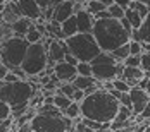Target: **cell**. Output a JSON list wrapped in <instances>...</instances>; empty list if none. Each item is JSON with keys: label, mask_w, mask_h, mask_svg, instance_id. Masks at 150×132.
<instances>
[{"label": "cell", "mask_w": 150, "mask_h": 132, "mask_svg": "<svg viewBox=\"0 0 150 132\" xmlns=\"http://www.w3.org/2000/svg\"><path fill=\"white\" fill-rule=\"evenodd\" d=\"M121 101L105 88H100L97 93L88 94L83 101H81V117L97 120L110 125L119 112Z\"/></svg>", "instance_id": "6da1fadb"}, {"label": "cell", "mask_w": 150, "mask_h": 132, "mask_svg": "<svg viewBox=\"0 0 150 132\" xmlns=\"http://www.w3.org/2000/svg\"><path fill=\"white\" fill-rule=\"evenodd\" d=\"M91 33L95 34L102 52H110L112 53L116 48L131 41V33L122 26L121 19H114V17L97 19Z\"/></svg>", "instance_id": "7a4b0ae2"}, {"label": "cell", "mask_w": 150, "mask_h": 132, "mask_svg": "<svg viewBox=\"0 0 150 132\" xmlns=\"http://www.w3.org/2000/svg\"><path fill=\"white\" fill-rule=\"evenodd\" d=\"M38 86H35L28 79H19L16 82H2L0 100L7 101L12 106V117L17 118L30 110L31 98L36 94Z\"/></svg>", "instance_id": "3957f363"}, {"label": "cell", "mask_w": 150, "mask_h": 132, "mask_svg": "<svg viewBox=\"0 0 150 132\" xmlns=\"http://www.w3.org/2000/svg\"><path fill=\"white\" fill-rule=\"evenodd\" d=\"M66 43L69 48V53H73L79 62H91L102 52L100 45L91 31L90 33H76L73 36L66 38Z\"/></svg>", "instance_id": "277c9868"}, {"label": "cell", "mask_w": 150, "mask_h": 132, "mask_svg": "<svg viewBox=\"0 0 150 132\" xmlns=\"http://www.w3.org/2000/svg\"><path fill=\"white\" fill-rule=\"evenodd\" d=\"M30 45L31 43L26 38H21V36H12L7 40H2V46H0L2 64H5L11 71L21 67L26 53H28Z\"/></svg>", "instance_id": "5b68a950"}, {"label": "cell", "mask_w": 150, "mask_h": 132, "mask_svg": "<svg viewBox=\"0 0 150 132\" xmlns=\"http://www.w3.org/2000/svg\"><path fill=\"white\" fill-rule=\"evenodd\" d=\"M91 67H93V75L97 81H114L122 75L124 64L117 60L110 52H100L95 59L91 60Z\"/></svg>", "instance_id": "8992f818"}, {"label": "cell", "mask_w": 150, "mask_h": 132, "mask_svg": "<svg viewBox=\"0 0 150 132\" xmlns=\"http://www.w3.org/2000/svg\"><path fill=\"white\" fill-rule=\"evenodd\" d=\"M71 120L73 118H69L64 112H36V115L31 120V127L33 132H69V129L73 127Z\"/></svg>", "instance_id": "52a82bcc"}, {"label": "cell", "mask_w": 150, "mask_h": 132, "mask_svg": "<svg viewBox=\"0 0 150 132\" xmlns=\"http://www.w3.org/2000/svg\"><path fill=\"white\" fill-rule=\"evenodd\" d=\"M50 62H48V52H47V45L43 41L38 43H31L28 48V53L24 57V62L21 65V69L30 75H40L48 69Z\"/></svg>", "instance_id": "ba28073f"}, {"label": "cell", "mask_w": 150, "mask_h": 132, "mask_svg": "<svg viewBox=\"0 0 150 132\" xmlns=\"http://www.w3.org/2000/svg\"><path fill=\"white\" fill-rule=\"evenodd\" d=\"M47 45V52H48V62L50 65H55L66 59V53L69 52L66 40H57V38H50L47 36V41H43Z\"/></svg>", "instance_id": "9c48e42d"}, {"label": "cell", "mask_w": 150, "mask_h": 132, "mask_svg": "<svg viewBox=\"0 0 150 132\" xmlns=\"http://www.w3.org/2000/svg\"><path fill=\"white\" fill-rule=\"evenodd\" d=\"M54 75L60 82H73L78 77V69H76V65H71L69 62L62 60L54 65Z\"/></svg>", "instance_id": "30bf717a"}, {"label": "cell", "mask_w": 150, "mask_h": 132, "mask_svg": "<svg viewBox=\"0 0 150 132\" xmlns=\"http://www.w3.org/2000/svg\"><path fill=\"white\" fill-rule=\"evenodd\" d=\"M129 94H131V100H133V112H135V115H140L145 110V106L149 105L150 94L147 93L145 88H140V86H133Z\"/></svg>", "instance_id": "8fae6325"}, {"label": "cell", "mask_w": 150, "mask_h": 132, "mask_svg": "<svg viewBox=\"0 0 150 132\" xmlns=\"http://www.w3.org/2000/svg\"><path fill=\"white\" fill-rule=\"evenodd\" d=\"M17 5L21 9V14L33 21H38L43 15V9L38 5L36 0H17Z\"/></svg>", "instance_id": "7c38bea8"}, {"label": "cell", "mask_w": 150, "mask_h": 132, "mask_svg": "<svg viewBox=\"0 0 150 132\" xmlns=\"http://www.w3.org/2000/svg\"><path fill=\"white\" fill-rule=\"evenodd\" d=\"M121 77L133 88V86H140V82L147 77V72L142 67H128V65H124Z\"/></svg>", "instance_id": "4fadbf2b"}, {"label": "cell", "mask_w": 150, "mask_h": 132, "mask_svg": "<svg viewBox=\"0 0 150 132\" xmlns=\"http://www.w3.org/2000/svg\"><path fill=\"white\" fill-rule=\"evenodd\" d=\"M19 17H23V14H21V9L17 5V0H11L9 3L2 5V22H7L12 26Z\"/></svg>", "instance_id": "5bb4252c"}, {"label": "cell", "mask_w": 150, "mask_h": 132, "mask_svg": "<svg viewBox=\"0 0 150 132\" xmlns=\"http://www.w3.org/2000/svg\"><path fill=\"white\" fill-rule=\"evenodd\" d=\"M76 21H78L79 33H90V31H93V26H95V22H97L95 15L91 14V12H88L86 9L76 12Z\"/></svg>", "instance_id": "9a60e30c"}, {"label": "cell", "mask_w": 150, "mask_h": 132, "mask_svg": "<svg viewBox=\"0 0 150 132\" xmlns=\"http://www.w3.org/2000/svg\"><path fill=\"white\" fill-rule=\"evenodd\" d=\"M74 0H64L60 2L59 5H55V10H54V19L64 22L66 19H69L71 15H74Z\"/></svg>", "instance_id": "2e32d148"}, {"label": "cell", "mask_w": 150, "mask_h": 132, "mask_svg": "<svg viewBox=\"0 0 150 132\" xmlns=\"http://www.w3.org/2000/svg\"><path fill=\"white\" fill-rule=\"evenodd\" d=\"M131 40L142 41V43H150V12H149V15L143 19V24H142L138 29H133Z\"/></svg>", "instance_id": "e0dca14e"}, {"label": "cell", "mask_w": 150, "mask_h": 132, "mask_svg": "<svg viewBox=\"0 0 150 132\" xmlns=\"http://www.w3.org/2000/svg\"><path fill=\"white\" fill-rule=\"evenodd\" d=\"M35 24V21L30 19V17H19L17 21H16L14 24H12V31H14V36H21V38H26V34H28V31L31 29V26Z\"/></svg>", "instance_id": "ac0fdd59"}, {"label": "cell", "mask_w": 150, "mask_h": 132, "mask_svg": "<svg viewBox=\"0 0 150 132\" xmlns=\"http://www.w3.org/2000/svg\"><path fill=\"white\" fill-rule=\"evenodd\" d=\"M47 36L57 38V40H66V34L62 31V22L55 21V19L47 21Z\"/></svg>", "instance_id": "d6986e66"}, {"label": "cell", "mask_w": 150, "mask_h": 132, "mask_svg": "<svg viewBox=\"0 0 150 132\" xmlns=\"http://www.w3.org/2000/svg\"><path fill=\"white\" fill-rule=\"evenodd\" d=\"M62 31H64L66 38H69V36H73V34H76V33H79L78 21H76V14L71 15L69 19H66V21L62 22Z\"/></svg>", "instance_id": "ffe728a7"}, {"label": "cell", "mask_w": 150, "mask_h": 132, "mask_svg": "<svg viewBox=\"0 0 150 132\" xmlns=\"http://www.w3.org/2000/svg\"><path fill=\"white\" fill-rule=\"evenodd\" d=\"M73 82H74V86L78 89H88L93 84H97L98 81L95 79V75H78Z\"/></svg>", "instance_id": "44dd1931"}, {"label": "cell", "mask_w": 150, "mask_h": 132, "mask_svg": "<svg viewBox=\"0 0 150 132\" xmlns=\"http://www.w3.org/2000/svg\"><path fill=\"white\" fill-rule=\"evenodd\" d=\"M74 101L73 98H69V96H66V94H62V93H55L54 94V103H55V106L59 108V110H62V112H66L67 108H69V105Z\"/></svg>", "instance_id": "7402d4cb"}, {"label": "cell", "mask_w": 150, "mask_h": 132, "mask_svg": "<svg viewBox=\"0 0 150 132\" xmlns=\"http://www.w3.org/2000/svg\"><path fill=\"white\" fill-rule=\"evenodd\" d=\"M126 17L129 19V22L133 24V28L135 29H138L142 24H143V17H142V14L138 12V10H135V9H126Z\"/></svg>", "instance_id": "603a6c76"}, {"label": "cell", "mask_w": 150, "mask_h": 132, "mask_svg": "<svg viewBox=\"0 0 150 132\" xmlns=\"http://www.w3.org/2000/svg\"><path fill=\"white\" fill-rule=\"evenodd\" d=\"M43 38H45V36H43V33L38 29L35 24L31 26V29L28 31V34H26V40H28L30 43H38V41H43Z\"/></svg>", "instance_id": "cb8c5ba5"}, {"label": "cell", "mask_w": 150, "mask_h": 132, "mask_svg": "<svg viewBox=\"0 0 150 132\" xmlns=\"http://www.w3.org/2000/svg\"><path fill=\"white\" fill-rule=\"evenodd\" d=\"M112 55L116 57L117 60H121V62H124V60L128 59L129 55H131V48H129V43L122 45V46H119V48H116L114 52H112Z\"/></svg>", "instance_id": "d4e9b609"}, {"label": "cell", "mask_w": 150, "mask_h": 132, "mask_svg": "<svg viewBox=\"0 0 150 132\" xmlns=\"http://www.w3.org/2000/svg\"><path fill=\"white\" fill-rule=\"evenodd\" d=\"M105 9H107V5H105V3H102L100 0H88V2H86V10H88V12H91L93 15L98 14L100 10H105Z\"/></svg>", "instance_id": "484cf974"}, {"label": "cell", "mask_w": 150, "mask_h": 132, "mask_svg": "<svg viewBox=\"0 0 150 132\" xmlns=\"http://www.w3.org/2000/svg\"><path fill=\"white\" fill-rule=\"evenodd\" d=\"M129 9H135V10H138V12L142 14V17H143V19H145V17L149 15V12H150V7L147 5V3L140 2V0H131Z\"/></svg>", "instance_id": "4316f807"}, {"label": "cell", "mask_w": 150, "mask_h": 132, "mask_svg": "<svg viewBox=\"0 0 150 132\" xmlns=\"http://www.w3.org/2000/svg\"><path fill=\"white\" fill-rule=\"evenodd\" d=\"M64 113H66L69 118H78L79 115H81V103L79 101H73L71 105H69V108H67Z\"/></svg>", "instance_id": "83f0119b"}, {"label": "cell", "mask_w": 150, "mask_h": 132, "mask_svg": "<svg viewBox=\"0 0 150 132\" xmlns=\"http://www.w3.org/2000/svg\"><path fill=\"white\" fill-rule=\"evenodd\" d=\"M76 86L74 82H60L59 86V93H62V94H66V96H69V98H73L76 93Z\"/></svg>", "instance_id": "f1b7e54d"}, {"label": "cell", "mask_w": 150, "mask_h": 132, "mask_svg": "<svg viewBox=\"0 0 150 132\" xmlns=\"http://www.w3.org/2000/svg\"><path fill=\"white\" fill-rule=\"evenodd\" d=\"M109 12H110V17H114V19H122L126 15V9L117 3H112V5H109Z\"/></svg>", "instance_id": "f546056e"}, {"label": "cell", "mask_w": 150, "mask_h": 132, "mask_svg": "<svg viewBox=\"0 0 150 132\" xmlns=\"http://www.w3.org/2000/svg\"><path fill=\"white\" fill-rule=\"evenodd\" d=\"M76 69H78V75H93L91 62H79L76 65Z\"/></svg>", "instance_id": "4dcf8cb0"}, {"label": "cell", "mask_w": 150, "mask_h": 132, "mask_svg": "<svg viewBox=\"0 0 150 132\" xmlns=\"http://www.w3.org/2000/svg\"><path fill=\"white\" fill-rule=\"evenodd\" d=\"M112 84H114V88H116V89H119V91H122V93H129V91H131V86H129L122 77L114 79V81H112Z\"/></svg>", "instance_id": "1f68e13d"}, {"label": "cell", "mask_w": 150, "mask_h": 132, "mask_svg": "<svg viewBox=\"0 0 150 132\" xmlns=\"http://www.w3.org/2000/svg\"><path fill=\"white\" fill-rule=\"evenodd\" d=\"M0 105H2V113H0V122H2V120H7V118H11V117H12V112H14V110H12V106H11V105H9L7 101H2Z\"/></svg>", "instance_id": "d6a6232c"}, {"label": "cell", "mask_w": 150, "mask_h": 132, "mask_svg": "<svg viewBox=\"0 0 150 132\" xmlns=\"http://www.w3.org/2000/svg\"><path fill=\"white\" fill-rule=\"evenodd\" d=\"M76 125H74V132H97L95 129H91L90 125H86L83 122V118H74Z\"/></svg>", "instance_id": "836d02e7"}, {"label": "cell", "mask_w": 150, "mask_h": 132, "mask_svg": "<svg viewBox=\"0 0 150 132\" xmlns=\"http://www.w3.org/2000/svg\"><path fill=\"white\" fill-rule=\"evenodd\" d=\"M122 64L128 67H142V55H129Z\"/></svg>", "instance_id": "e575fe53"}, {"label": "cell", "mask_w": 150, "mask_h": 132, "mask_svg": "<svg viewBox=\"0 0 150 132\" xmlns=\"http://www.w3.org/2000/svg\"><path fill=\"white\" fill-rule=\"evenodd\" d=\"M142 69L147 72V77H150V53L149 52L142 53Z\"/></svg>", "instance_id": "d590c367"}, {"label": "cell", "mask_w": 150, "mask_h": 132, "mask_svg": "<svg viewBox=\"0 0 150 132\" xmlns=\"http://www.w3.org/2000/svg\"><path fill=\"white\" fill-rule=\"evenodd\" d=\"M14 127V117L7 118V120H2V124H0V132H7L9 129H12Z\"/></svg>", "instance_id": "8d00e7d4"}, {"label": "cell", "mask_w": 150, "mask_h": 132, "mask_svg": "<svg viewBox=\"0 0 150 132\" xmlns=\"http://www.w3.org/2000/svg\"><path fill=\"white\" fill-rule=\"evenodd\" d=\"M121 105H124V106H129V108H133V100H131V94L129 93H122L119 98Z\"/></svg>", "instance_id": "74e56055"}, {"label": "cell", "mask_w": 150, "mask_h": 132, "mask_svg": "<svg viewBox=\"0 0 150 132\" xmlns=\"http://www.w3.org/2000/svg\"><path fill=\"white\" fill-rule=\"evenodd\" d=\"M16 81H19V75L14 72V71H9L7 75L2 79V82H16Z\"/></svg>", "instance_id": "f35d334b"}, {"label": "cell", "mask_w": 150, "mask_h": 132, "mask_svg": "<svg viewBox=\"0 0 150 132\" xmlns=\"http://www.w3.org/2000/svg\"><path fill=\"white\" fill-rule=\"evenodd\" d=\"M85 98H86V93H85V89H76V93H74V96H73V100L81 103Z\"/></svg>", "instance_id": "ab89813d"}, {"label": "cell", "mask_w": 150, "mask_h": 132, "mask_svg": "<svg viewBox=\"0 0 150 132\" xmlns=\"http://www.w3.org/2000/svg\"><path fill=\"white\" fill-rule=\"evenodd\" d=\"M66 62H69V64H71V65H78V64H79V60L76 59L74 55H73V53H69V52H67V53H66Z\"/></svg>", "instance_id": "60d3db41"}, {"label": "cell", "mask_w": 150, "mask_h": 132, "mask_svg": "<svg viewBox=\"0 0 150 132\" xmlns=\"http://www.w3.org/2000/svg\"><path fill=\"white\" fill-rule=\"evenodd\" d=\"M121 22H122V26H124V28H126V29L129 31V33H133V29H135V28H133V24H131V22H129V19H128V17H126V15H124V17H122V19H121Z\"/></svg>", "instance_id": "b9f144b4"}, {"label": "cell", "mask_w": 150, "mask_h": 132, "mask_svg": "<svg viewBox=\"0 0 150 132\" xmlns=\"http://www.w3.org/2000/svg\"><path fill=\"white\" fill-rule=\"evenodd\" d=\"M36 2H38V5H40L43 10H45V9H48L50 5H54V0H36Z\"/></svg>", "instance_id": "7bdbcfd3"}, {"label": "cell", "mask_w": 150, "mask_h": 132, "mask_svg": "<svg viewBox=\"0 0 150 132\" xmlns=\"http://www.w3.org/2000/svg\"><path fill=\"white\" fill-rule=\"evenodd\" d=\"M107 17H110V12H109V7H107L105 10H100L98 14H95V19H107Z\"/></svg>", "instance_id": "ee69618b"}, {"label": "cell", "mask_w": 150, "mask_h": 132, "mask_svg": "<svg viewBox=\"0 0 150 132\" xmlns=\"http://www.w3.org/2000/svg\"><path fill=\"white\" fill-rule=\"evenodd\" d=\"M140 117L143 118V120H149V118H150V101H149V105L145 106V110L140 113Z\"/></svg>", "instance_id": "f6af8a7d"}, {"label": "cell", "mask_w": 150, "mask_h": 132, "mask_svg": "<svg viewBox=\"0 0 150 132\" xmlns=\"http://www.w3.org/2000/svg\"><path fill=\"white\" fill-rule=\"evenodd\" d=\"M114 3H117V5H121V7L128 9V7H129V3H131V0H114Z\"/></svg>", "instance_id": "bcb514c9"}, {"label": "cell", "mask_w": 150, "mask_h": 132, "mask_svg": "<svg viewBox=\"0 0 150 132\" xmlns=\"http://www.w3.org/2000/svg\"><path fill=\"white\" fill-rule=\"evenodd\" d=\"M100 2H102V3H105V5H107V7H109V5H112V3H114V0H100Z\"/></svg>", "instance_id": "7dc6e473"}, {"label": "cell", "mask_w": 150, "mask_h": 132, "mask_svg": "<svg viewBox=\"0 0 150 132\" xmlns=\"http://www.w3.org/2000/svg\"><path fill=\"white\" fill-rule=\"evenodd\" d=\"M145 89H147V93L150 94V77H149V81H147V86H145Z\"/></svg>", "instance_id": "c3c4849f"}, {"label": "cell", "mask_w": 150, "mask_h": 132, "mask_svg": "<svg viewBox=\"0 0 150 132\" xmlns=\"http://www.w3.org/2000/svg\"><path fill=\"white\" fill-rule=\"evenodd\" d=\"M11 0H0V5H5V3H9Z\"/></svg>", "instance_id": "681fc988"}, {"label": "cell", "mask_w": 150, "mask_h": 132, "mask_svg": "<svg viewBox=\"0 0 150 132\" xmlns=\"http://www.w3.org/2000/svg\"><path fill=\"white\" fill-rule=\"evenodd\" d=\"M143 132H150V124L147 125V127H145V129H143Z\"/></svg>", "instance_id": "f907efd6"}, {"label": "cell", "mask_w": 150, "mask_h": 132, "mask_svg": "<svg viewBox=\"0 0 150 132\" xmlns=\"http://www.w3.org/2000/svg\"><path fill=\"white\" fill-rule=\"evenodd\" d=\"M140 2H143V3H147V5L150 7V0H140Z\"/></svg>", "instance_id": "816d5d0a"}, {"label": "cell", "mask_w": 150, "mask_h": 132, "mask_svg": "<svg viewBox=\"0 0 150 132\" xmlns=\"http://www.w3.org/2000/svg\"><path fill=\"white\" fill-rule=\"evenodd\" d=\"M74 2H79V3H86L88 0H74Z\"/></svg>", "instance_id": "f5cc1de1"}, {"label": "cell", "mask_w": 150, "mask_h": 132, "mask_svg": "<svg viewBox=\"0 0 150 132\" xmlns=\"http://www.w3.org/2000/svg\"><path fill=\"white\" fill-rule=\"evenodd\" d=\"M122 132H136L135 129H128V131H122Z\"/></svg>", "instance_id": "db71d44e"}]
</instances>
